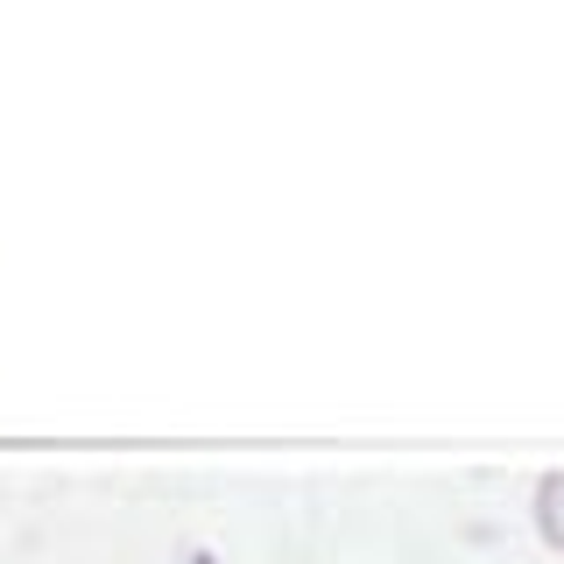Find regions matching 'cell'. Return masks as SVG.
I'll list each match as a JSON object with an SVG mask.
<instances>
[{
	"mask_svg": "<svg viewBox=\"0 0 564 564\" xmlns=\"http://www.w3.org/2000/svg\"><path fill=\"white\" fill-rule=\"evenodd\" d=\"M536 529L551 551H564V473H543L536 480Z\"/></svg>",
	"mask_w": 564,
	"mask_h": 564,
	"instance_id": "cell-1",
	"label": "cell"
}]
</instances>
